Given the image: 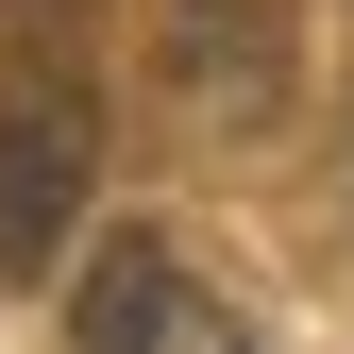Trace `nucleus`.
I'll use <instances>...</instances> for the list:
<instances>
[{
    "label": "nucleus",
    "mask_w": 354,
    "mask_h": 354,
    "mask_svg": "<svg viewBox=\"0 0 354 354\" xmlns=\"http://www.w3.org/2000/svg\"><path fill=\"white\" fill-rule=\"evenodd\" d=\"M84 186H102V102L68 68H17L0 84V287H34L84 236Z\"/></svg>",
    "instance_id": "1"
},
{
    "label": "nucleus",
    "mask_w": 354,
    "mask_h": 354,
    "mask_svg": "<svg viewBox=\"0 0 354 354\" xmlns=\"http://www.w3.org/2000/svg\"><path fill=\"white\" fill-rule=\"evenodd\" d=\"M169 321H186V287H169V236H102L68 287V354H169Z\"/></svg>",
    "instance_id": "3"
},
{
    "label": "nucleus",
    "mask_w": 354,
    "mask_h": 354,
    "mask_svg": "<svg viewBox=\"0 0 354 354\" xmlns=\"http://www.w3.org/2000/svg\"><path fill=\"white\" fill-rule=\"evenodd\" d=\"M152 68L203 136H253L304 84V0H152Z\"/></svg>",
    "instance_id": "2"
}]
</instances>
